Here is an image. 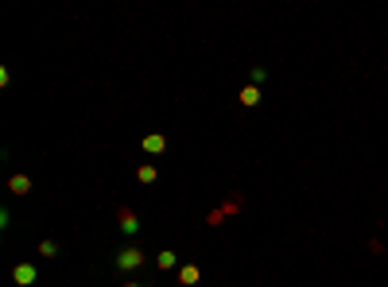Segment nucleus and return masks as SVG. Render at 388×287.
Masks as SVG:
<instances>
[{
  "label": "nucleus",
  "instance_id": "f257e3e1",
  "mask_svg": "<svg viewBox=\"0 0 388 287\" xmlns=\"http://www.w3.org/2000/svg\"><path fill=\"white\" fill-rule=\"evenodd\" d=\"M144 260H148L144 248H121V253H117V272H136Z\"/></svg>",
  "mask_w": 388,
  "mask_h": 287
},
{
  "label": "nucleus",
  "instance_id": "f03ea898",
  "mask_svg": "<svg viewBox=\"0 0 388 287\" xmlns=\"http://www.w3.org/2000/svg\"><path fill=\"white\" fill-rule=\"evenodd\" d=\"M117 225H121V233H128V237H136V233H140V221H136V213L132 210H117Z\"/></svg>",
  "mask_w": 388,
  "mask_h": 287
},
{
  "label": "nucleus",
  "instance_id": "7ed1b4c3",
  "mask_svg": "<svg viewBox=\"0 0 388 287\" xmlns=\"http://www.w3.org/2000/svg\"><path fill=\"white\" fill-rule=\"evenodd\" d=\"M12 279H16L20 287H31L35 283V264H16L12 268Z\"/></svg>",
  "mask_w": 388,
  "mask_h": 287
},
{
  "label": "nucleus",
  "instance_id": "20e7f679",
  "mask_svg": "<svg viewBox=\"0 0 388 287\" xmlns=\"http://www.w3.org/2000/svg\"><path fill=\"white\" fill-rule=\"evenodd\" d=\"M8 190H12V194H27V190H31V178H27V175H12Z\"/></svg>",
  "mask_w": 388,
  "mask_h": 287
},
{
  "label": "nucleus",
  "instance_id": "39448f33",
  "mask_svg": "<svg viewBox=\"0 0 388 287\" xmlns=\"http://www.w3.org/2000/svg\"><path fill=\"white\" fill-rule=\"evenodd\" d=\"M179 283H183V287H194V283H198V264H183V272H179Z\"/></svg>",
  "mask_w": 388,
  "mask_h": 287
},
{
  "label": "nucleus",
  "instance_id": "423d86ee",
  "mask_svg": "<svg viewBox=\"0 0 388 287\" xmlns=\"http://www.w3.org/2000/svg\"><path fill=\"white\" fill-rule=\"evenodd\" d=\"M163 148H167V140H163V136H144V152H163Z\"/></svg>",
  "mask_w": 388,
  "mask_h": 287
},
{
  "label": "nucleus",
  "instance_id": "0eeeda50",
  "mask_svg": "<svg viewBox=\"0 0 388 287\" xmlns=\"http://www.w3.org/2000/svg\"><path fill=\"white\" fill-rule=\"evenodd\" d=\"M256 101H260V89H256V86H244L241 89V105H256Z\"/></svg>",
  "mask_w": 388,
  "mask_h": 287
},
{
  "label": "nucleus",
  "instance_id": "6e6552de",
  "mask_svg": "<svg viewBox=\"0 0 388 287\" xmlns=\"http://www.w3.org/2000/svg\"><path fill=\"white\" fill-rule=\"evenodd\" d=\"M39 256H43V260L58 256V244H55V241H39Z\"/></svg>",
  "mask_w": 388,
  "mask_h": 287
},
{
  "label": "nucleus",
  "instance_id": "1a4fd4ad",
  "mask_svg": "<svg viewBox=\"0 0 388 287\" xmlns=\"http://www.w3.org/2000/svg\"><path fill=\"white\" fill-rule=\"evenodd\" d=\"M155 264H159V268H175V253H171V248H163V253L155 256Z\"/></svg>",
  "mask_w": 388,
  "mask_h": 287
},
{
  "label": "nucleus",
  "instance_id": "9d476101",
  "mask_svg": "<svg viewBox=\"0 0 388 287\" xmlns=\"http://www.w3.org/2000/svg\"><path fill=\"white\" fill-rule=\"evenodd\" d=\"M136 178H140V183H155V167H152V163H144L140 171H136Z\"/></svg>",
  "mask_w": 388,
  "mask_h": 287
},
{
  "label": "nucleus",
  "instance_id": "9b49d317",
  "mask_svg": "<svg viewBox=\"0 0 388 287\" xmlns=\"http://www.w3.org/2000/svg\"><path fill=\"white\" fill-rule=\"evenodd\" d=\"M124 287H144V283H124Z\"/></svg>",
  "mask_w": 388,
  "mask_h": 287
}]
</instances>
